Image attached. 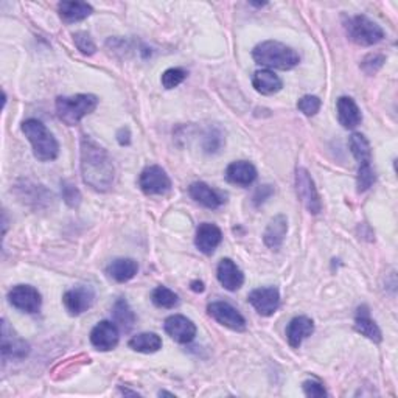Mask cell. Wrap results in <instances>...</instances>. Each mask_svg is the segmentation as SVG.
<instances>
[{"mask_svg":"<svg viewBox=\"0 0 398 398\" xmlns=\"http://www.w3.org/2000/svg\"><path fill=\"white\" fill-rule=\"evenodd\" d=\"M2 358L6 360H23L30 353V344L16 335V331L10 327L6 319H2Z\"/></svg>","mask_w":398,"mask_h":398,"instance_id":"9","label":"cell"},{"mask_svg":"<svg viewBox=\"0 0 398 398\" xmlns=\"http://www.w3.org/2000/svg\"><path fill=\"white\" fill-rule=\"evenodd\" d=\"M227 182L238 187H249L257 179V168L247 161L232 162L226 170Z\"/></svg>","mask_w":398,"mask_h":398,"instance_id":"17","label":"cell"},{"mask_svg":"<svg viewBox=\"0 0 398 398\" xmlns=\"http://www.w3.org/2000/svg\"><path fill=\"white\" fill-rule=\"evenodd\" d=\"M222 242V232L218 226H215L212 222H203L199 224L196 230L195 244L196 247L205 255H212Z\"/></svg>","mask_w":398,"mask_h":398,"instance_id":"15","label":"cell"},{"mask_svg":"<svg viewBox=\"0 0 398 398\" xmlns=\"http://www.w3.org/2000/svg\"><path fill=\"white\" fill-rule=\"evenodd\" d=\"M375 171H373L372 165L366 163V165H360L358 167V178H356V187H358V192L364 193L373 185L375 182Z\"/></svg>","mask_w":398,"mask_h":398,"instance_id":"30","label":"cell"},{"mask_svg":"<svg viewBox=\"0 0 398 398\" xmlns=\"http://www.w3.org/2000/svg\"><path fill=\"white\" fill-rule=\"evenodd\" d=\"M151 301L157 308L171 310L179 303V297L176 293L171 291V289H168L167 286H157L151 294Z\"/></svg>","mask_w":398,"mask_h":398,"instance_id":"29","label":"cell"},{"mask_svg":"<svg viewBox=\"0 0 398 398\" xmlns=\"http://www.w3.org/2000/svg\"><path fill=\"white\" fill-rule=\"evenodd\" d=\"M254 61L268 69L291 70L301 63V56L293 47L281 44L279 41H263L252 50Z\"/></svg>","mask_w":398,"mask_h":398,"instance_id":"2","label":"cell"},{"mask_svg":"<svg viewBox=\"0 0 398 398\" xmlns=\"http://www.w3.org/2000/svg\"><path fill=\"white\" fill-rule=\"evenodd\" d=\"M386 61V56L384 55H380V53H370L366 58H364L362 63H361V69L366 72L367 75H375L381 68H383V64Z\"/></svg>","mask_w":398,"mask_h":398,"instance_id":"34","label":"cell"},{"mask_svg":"<svg viewBox=\"0 0 398 398\" xmlns=\"http://www.w3.org/2000/svg\"><path fill=\"white\" fill-rule=\"evenodd\" d=\"M22 132L31 144L33 154L41 162L55 161L60 154V144L43 122L28 119L22 123Z\"/></svg>","mask_w":398,"mask_h":398,"instance_id":"3","label":"cell"},{"mask_svg":"<svg viewBox=\"0 0 398 398\" xmlns=\"http://www.w3.org/2000/svg\"><path fill=\"white\" fill-rule=\"evenodd\" d=\"M163 330L173 341L179 344L192 343L196 336V326L193 321L182 316V314H173V316L165 319Z\"/></svg>","mask_w":398,"mask_h":398,"instance_id":"14","label":"cell"},{"mask_svg":"<svg viewBox=\"0 0 398 398\" xmlns=\"http://www.w3.org/2000/svg\"><path fill=\"white\" fill-rule=\"evenodd\" d=\"M95 302V291L92 286L80 285L75 286L69 291H65L63 296V303L72 316H80L85 311H87Z\"/></svg>","mask_w":398,"mask_h":398,"instance_id":"8","label":"cell"},{"mask_svg":"<svg viewBox=\"0 0 398 398\" xmlns=\"http://www.w3.org/2000/svg\"><path fill=\"white\" fill-rule=\"evenodd\" d=\"M139 187L148 196L165 195L171 190V179L159 165H149L140 173Z\"/></svg>","mask_w":398,"mask_h":398,"instance_id":"7","label":"cell"},{"mask_svg":"<svg viewBox=\"0 0 398 398\" xmlns=\"http://www.w3.org/2000/svg\"><path fill=\"white\" fill-rule=\"evenodd\" d=\"M207 311H209V314L215 321L224 327L235 331L246 330V319L243 318V314L227 302H212L207 306Z\"/></svg>","mask_w":398,"mask_h":398,"instance_id":"11","label":"cell"},{"mask_svg":"<svg viewBox=\"0 0 398 398\" xmlns=\"http://www.w3.org/2000/svg\"><path fill=\"white\" fill-rule=\"evenodd\" d=\"M217 277L222 288H226L227 291H237L244 284V276L242 269H240L235 262L230 259H222L217 268Z\"/></svg>","mask_w":398,"mask_h":398,"instance_id":"16","label":"cell"},{"mask_svg":"<svg viewBox=\"0 0 398 398\" xmlns=\"http://www.w3.org/2000/svg\"><path fill=\"white\" fill-rule=\"evenodd\" d=\"M58 13L65 23H75L87 19L94 13V8L87 2H61L58 5Z\"/></svg>","mask_w":398,"mask_h":398,"instance_id":"24","label":"cell"},{"mask_svg":"<svg viewBox=\"0 0 398 398\" xmlns=\"http://www.w3.org/2000/svg\"><path fill=\"white\" fill-rule=\"evenodd\" d=\"M286 234H288V220L285 215H277V217H274L269 221L267 230H264L263 242L269 249H272V251H277V249H280V246L284 244Z\"/></svg>","mask_w":398,"mask_h":398,"instance_id":"20","label":"cell"},{"mask_svg":"<svg viewBox=\"0 0 398 398\" xmlns=\"http://www.w3.org/2000/svg\"><path fill=\"white\" fill-rule=\"evenodd\" d=\"M100 100L92 94H78L73 97H58L56 98V115L68 127H77V124L92 114Z\"/></svg>","mask_w":398,"mask_h":398,"instance_id":"4","label":"cell"},{"mask_svg":"<svg viewBox=\"0 0 398 398\" xmlns=\"http://www.w3.org/2000/svg\"><path fill=\"white\" fill-rule=\"evenodd\" d=\"M272 193H274V188L271 185H262V187H259V188H257L255 195H254V204L255 205L263 204Z\"/></svg>","mask_w":398,"mask_h":398,"instance_id":"38","label":"cell"},{"mask_svg":"<svg viewBox=\"0 0 398 398\" xmlns=\"http://www.w3.org/2000/svg\"><path fill=\"white\" fill-rule=\"evenodd\" d=\"M8 301L14 306L23 313L35 314L41 310L43 305V297L35 286L30 285H18L14 286L10 293H8Z\"/></svg>","mask_w":398,"mask_h":398,"instance_id":"10","label":"cell"},{"mask_svg":"<svg viewBox=\"0 0 398 398\" xmlns=\"http://www.w3.org/2000/svg\"><path fill=\"white\" fill-rule=\"evenodd\" d=\"M129 348L139 353H156L162 348V339L156 333H140L129 339Z\"/></svg>","mask_w":398,"mask_h":398,"instance_id":"27","label":"cell"},{"mask_svg":"<svg viewBox=\"0 0 398 398\" xmlns=\"http://www.w3.org/2000/svg\"><path fill=\"white\" fill-rule=\"evenodd\" d=\"M120 331L115 323L109 321H102L90 331V344L100 352H109L119 345Z\"/></svg>","mask_w":398,"mask_h":398,"instance_id":"13","label":"cell"},{"mask_svg":"<svg viewBox=\"0 0 398 398\" xmlns=\"http://www.w3.org/2000/svg\"><path fill=\"white\" fill-rule=\"evenodd\" d=\"M321 100L316 95H305L297 102V109L301 111L306 117H313L321 109Z\"/></svg>","mask_w":398,"mask_h":398,"instance_id":"33","label":"cell"},{"mask_svg":"<svg viewBox=\"0 0 398 398\" xmlns=\"http://www.w3.org/2000/svg\"><path fill=\"white\" fill-rule=\"evenodd\" d=\"M188 193L198 204H201L212 210L218 209V207H221L224 203L222 195H220L217 190H213L212 187L204 184V182H195V184L190 185Z\"/></svg>","mask_w":398,"mask_h":398,"instance_id":"21","label":"cell"},{"mask_svg":"<svg viewBox=\"0 0 398 398\" xmlns=\"http://www.w3.org/2000/svg\"><path fill=\"white\" fill-rule=\"evenodd\" d=\"M252 86L262 95H274L284 87V81L271 70H259L254 73Z\"/></svg>","mask_w":398,"mask_h":398,"instance_id":"23","label":"cell"},{"mask_svg":"<svg viewBox=\"0 0 398 398\" xmlns=\"http://www.w3.org/2000/svg\"><path fill=\"white\" fill-rule=\"evenodd\" d=\"M247 301L262 316H272L280 306V293L276 286L257 288L247 296Z\"/></svg>","mask_w":398,"mask_h":398,"instance_id":"12","label":"cell"},{"mask_svg":"<svg viewBox=\"0 0 398 398\" xmlns=\"http://www.w3.org/2000/svg\"><path fill=\"white\" fill-rule=\"evenodd\" d=\"M355 330L373 343H381V339H383L381 330L377 326V322L370 318V311L366 305H361L358 311H356Z\"/></svg>","mask_w":398,"mask_h":398,"instance_id":"22","label":"cell"},{"mask_svg":"<svg viewBox=\"0 0 398 398\" xmlns=\"http://www.w3.org/2000/svg\"><path fill=\"white\" fill-rule=\"evenodd\" d=\"M192 289L195 293H203L204 291V284H203V281H192Z\"/></svg>","mask_w":398,"mask_h":398,"instance_id":"40","label":"cell"},{"mask_svg":"<svg viewBox=\"0 0 398 398\" xmlns=\"http://www.w3.org/2000/svg\"><path fill=\"white\" fill-rule=\"evenodd\" d=\"M314 333V322L306 316H297L286 327L288 344L293 348H298L303 339L310 338Z\"/></svg>","mask_w":398,"mask_h":398,"instance_id":"19","label":"cell"},{"mask_svg":"<svg viewBox=\"0 0 398 398\" xmlns=\"http://www.w3.org/2000/svg\"><path fill=\"white\" fill-rule=\"evenodd\" d=\"M338 120L345 129H353L362 122V114L358 104L350 97H341L336 103Z\"/></svg>","mask_w":398,"mask_h":398,"instance_id":"18","label":"cell"},{"mask_svg":"<svg viewBox=\"0 0 398 398\" xmlns=\"http://www.w3.org/2000/svg\"><path fill=\"white\" fill-rule=\"evenodd\" d=\"M222 145V134L218 129H209L204 139V149L207 153H217Z\"/></svg>","mask_w":398,"mask_h":398,"instance_id":"36","label":"cell"},{"mask_svg":"<svg viewBox=\"0 0 398 398\" xmlns=\"http://www.w3.org/2000/svg\"><path fill=\"white\" fill-rule=\"evenodd\" d=\"M344 28L348 39L361 47L375 45L384 39L383 28L364 14L347 18L344 22Z\"/></svg>","mask_w":398,"mask_h":398,"instance_id":"5","label":"cell"},{"mask_svg":"<svg viewBox=\"0 0 398 398\" xmlns=\"http://www.w3.org/2000/svg\"><path fill=\"white\" fill-rule=\"evenodd\" d=\"M117 142L122 146H128L131 144V132L128 128H120L117 132Z\"/></svg>","mask_w":398,"mask_h":398,"instance_id":"39","label":"cell"},{"mask_svg":"<svg viewBox=\"0 0 398 398\" xmlns=\"http://www.w3.org/2000/svg\"><path fill=\"white\" fill-rule=\"evenodd\" d=\"M296 192L306 210L313 215L321 213L322 203H321V196L318 193V188L314 185V181L308 170H305L302 167H298L296 170Z\"/></svg>","mask_w":398,"mask_h":398,"instance_id":"6","label":"cell"},{"mask_svg":"<svg viewBox=\"0 0 398 398\" xmlns=\"http://www.w3.org/2000/svg\"><path fill=\"white\" fill-rule=\"evenodd\" d=\"M303 392L306 397H313V398H319V397H327V391L323 387L322 383L316 380H306L305 383L302 384Z\"/></svg>","mask_w":398,"mask_h":398,"instance_id":"37","label":"cell"},{"mask_svg":"<svg viewBox=\"0 0 398 398\" xmlns=\"http://www.w3.org/2000/svg\"><path fill=\"white\" fill-rule=\"evenodd\" d=\"M112 316L115 321V326H117L124 333L132 330L136 323V313L132 311L129 303L124 301L123 297L117 298L112 306Z\"/></svg>","mask_w":398,"mask_h":398,"instance_id":"26","label":"cell"},{"mask_svg":"<svg viewBox=\"0 0 398 398\" xmlns=\"http://www.w3.org/2000/svg\"><path fill=\"white\" fill-rule=\"evenodd\" d=\"M348 146H350V151L358 165H366L372 162V149L369 140L360 134V132H355V134L350 136Z\"/></svg>","mask_w":398,"mask_h":398,"instance_id":"28","label":"cell"},{"mask_svg":"<svg viewBox=\"0 0 398 398\" xmlns=\"http://www.w3.org/2000/svg\"><path fill=\"white\" fill-rule=\"evenodd\" d=\"M137 272H139V264L132 259H117L107 267V274H109V277L114 279L115 281H119V284H124V281H129L131 279H134Z\"/></svg>","mask_w":398,"mask_h":398,"instance_id":"25","label":"cell"},{"mask_svg":"<svg viewBox=\"0 0 398 398\" xmlns=\"http://www.w3.org/2000/svg\"><path fill=\"white\" fill-rule=\"evenodd\" d=\"M185 78H187V70L181 68H171L162 73V86L170 90L178 87L181 82H184Z\"/></svg>","mask_w":398,"mask_h":398,"instance_id":"31","label":"cell"},{"mask_svg":"<svg viewBox=\"0 0 398 398\" xmlns=\"http://www.w3.org/2000/svg\"><path fill=\"white\" fill-rule=\"evenodd\" d=\"M81 176L95 192H109L115 179V168L109 153L92 137H81Z\"/></svg>","mask_w":398,"mask_h":398,"instance_id":"1","label":"cell"},{"mask_svg":"<svg viewBox=\"0 0 398 398\" xmlns=\"http://www.w3.org/2000/svg\"><path fill=\"white\" fill-rule=\"evenodd\" d=\"M63 187V199H64V203L68 204L69 207H78L80 203H81V193H80V190L75 187L73 184H70V182H63L61 184Z\"/></svg>","mask_w":398,"mask_h":398,"instance_id":"35","label":"cell"},{"mask_svg":"<svg viewBox=\"0 0 398 398\" xmlns=\"http://www.w3.org/2000/svg\"><path fill=\"white\" fill-rule=\"evenodd\" d=\"M73 43L82 55L90 56V55H94L97 52V45L94 43V39L90 38V35L86 31L73 33Z\"/></svg>","mask_w":398,"mask_h":398,"instance_id":"32","label":"cell"}]
</instances>
